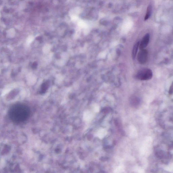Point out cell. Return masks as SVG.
I'll return each mask as SVG.
<instances>
[{
    "instance_id": "1",
    "label": "cell",
    "mask_w": 173,
    "mask_h": 173,
    "mask_svg": "<svg viewBox=\"0 0 173 173\" xmlns=\"http://www.w3.org/2000/svg\"><path fill=\"white\" fill-rule=\"evenodd\" d=\"M28 108L24 106H18L14 107L12 110V118L17 121H22L25 119L29 115Z\"/></svg>"
},
{
    "instance_id": "2",
    "label": "cell",
    "mask_w": 173,
    "mask_h": 173,
    "mask_svg": "<svg viewBox=\"0 0 173 173\" xmlns=\"http://www.w3.org/2000/svg\"><path fill=\"white\" fill-rule=\"evenodd\" d=\"M153 73L151 70L149 68H143L137 73L136 77L141 81L149 80L152 77Z\"/></svg>"
},
{
    "instance_id": "3",
    "label": "cell",
    "mask_w": 173,
    "mask_h": 173,
    "mask_svg": "<svg viewBox=\"0 0 173 173\" xmlns=\"http://www.w3.org/2000/svg\"><path fill=\"white\" fill-rule=\"evenodd\" d=\"M148 51L146 49H140L137 56V60L140 64H144L147 62Z\"/></svg>"
},
{
    "instance_id": "4",
    "label": "cell",
    "mask_w": 173,
    "mask_h": 173,
    "mask_svg": "<svg viewBox=\"0 0 173 173\" xmlns=\"http://www.w3.org/2000/svg\"><path fill=\"white\" fill-rule=\"evenodd\" d=\"M150 40V35L149 33L145 34L139 43V48L140 49H145L149 44Z\"/></svg>"
},
{
    "instance_id": "5",
    "label": "cell",
    "mask_w": 173,
    "mask_h": 173,
    "mask_svg": "<svg viewBox=\"0 0 173 173\" xmlns=\"http://www.w3.org/2000/svg\"><path fill=\"white\" fill-rule=\"evenodd\" d=\"M139 42H137L133 47L132 52V56L133 59H135L137 55L138 48L139 47Z\"/></svg>"
},
{
    "instance_id": "6",
    "label": "cell",
    "mask_w": 173,
    "mask_h": 173,
    "mask_svg": "<svg viewBox=\"0 0 173 173\" xmlns=\"http://www.w3.org/2000/svg\"><path fill=\"white\" fill-rule=\"evenodd\" d=\"M152 9L151 5H149L147 7V13L145 16V21L147 20L150 18L151 15V13Z\"/></svg>"
},
{
    "instance_id": "7",
    "label": "cell",
    "mask_w": 173,
    "mask_h": 173,
    "mask_svg": "<svg viewBox=\"0 0 173 173\" xmlns=\"http://www.w3.org/2000/svg\"><path fill=\"white\" fill-rule=\"evenodd\" d=\"M48 84H44L43 86V91H45L48 88Z\"/></svg>"
}]
</instances>
